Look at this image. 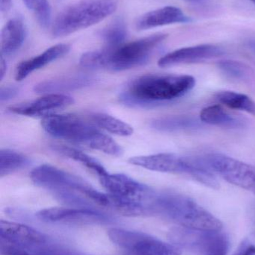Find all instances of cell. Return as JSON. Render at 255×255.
Returning <instances> with one entry per match:
<instances>
[{
    "label": "cell",
    "instance_id": "6da1fadb",
    "mask_svg": "<svg viewBox=\"0 0 255 255\" xmlns=\"http://www.w3.org/2000/svg\"><path fill=\"white\" fill-rule=\"evenodd\" d=\"M195 85L196 79L188 75H146L129 83L120 101L130 108L151 109L184 97Z\"/></svg>",
    "mask_w": 255,
    "mask_h": 255
},
{
    "label": "cell",
    "instance_id": "7a4b0ae2",
    "mask_svg": "<svg viewBox=\"0 0 255 255\" xmlns=\"http://www.w3.org/2000/svg\"><path fill=\"white\" fill-rule=\"evenodd\" d=\"M167 37L166 34H155L134 41L124 43L117 47L85 52L79 60L84 68L91 70L122 71L143 65L148 62L157 46Z\"/></svg>",
    "mask_w": 255,
    "mask_h": 255
},
{
    "label": "cell",
    "instance_id": "3957f363",
    "mask_svg": "<svg viewBox=\"0 0 255 255\" xmlns=\"http://www.w3.org/2000/svg\"><path fill=\"white\" fill-rule=\"evenodd\" d=\"M41 126L55 137L103 151L112 156H121L123 149L109 135L103 133L91 121L74 115H52L44 117Z\"/></svg>",
    "mask_w": 255,
    "mask_h": 255
},
{
    "label": "cell",
    "instance_id": "277c9868",
    "mask_svg": "<svg viewBox=\"0 0 255 255\" xmlns=\"http://www.w3.org/2000/svg\"><path fill=\"white\" fill-rule=\"evenodd\" d=\"M151 214L161 216L181 227L198 230L221 231L223 223L191 198L175 193H157Z\"/></svg>",
    "mask_w": 255,
    "mask_h": 255
},
{
    "label": "cell",
    "instance_id": "5b68a950",
    "mask_svg": "<svg viewBox=\"0 0 255 255\" xmlns=\"http://www.w3.org/2000/svg\"><path fill=\"white\" fill-rule=\"evenodd\" d=\"M129 162L148 170L186 175L211 188L220 187L213 171L203 158L183 157L173 153H159L131 157Z\"/></svg>",
    "mask_w": 255,
    "mask_h": 255
},
{
    "label": "cell",
    "instance_id": "8992f818",
    "mask_svg": "<svg viewBox=\"0 0 255 255\" xmlns=\"http://www.w3.org/2000/svg\"><path fill=\"white\" fill-rule=\"evenodd\" d=\"M118 0H79L64 8L54 20L52 34L61 37L85 29L112 15Z\"/></svg>",
    "mask_w": 255,
    "mask_h": 255
},
{
    "label": "cell",
    "instance_id": "52a82bcc",
    "mask_svg": "<svg viewBox=\"0 0 255 255\" xmlns=\"http://www.w3.org/2000/svg\"><path fill=\"white\" fill-rule=\"evenodd\" d=\"M174 245L197 255H227L229 238L221 231L198 230L179 227L169 232Z\"/></svg>",
    "mask_w": 255,
    "mask_h": 255
},
{
    "label": "cell",
    "instance_id": "ba28073f",
    "mask_svg": "<svg viewBox=\"0 0 255 255\" xmlns=\"http://www.w3.org/2000/svg\"><path fill=\"white\" fill-rule=\"evenodd\" d=\"M109 240L122 255H181V249L142 232L111 229Z\"/></svg>",
    "mask_w": 255,
    "mask_h": 255
},
{
    "label": "cell",
    "instance_id": "9c48e42d",
    "mask_svg": "<svg viewBox=\"0 0 255 255\" xmlns=\"http://www.w3.org/2000/svg\"><path fill=\"white\" fill-rule=\"evenodd\" d=\"M30 176L36 185L49 190L52 195L60 192H76L88 199L94 190L82 178L49 164L37 166L31 171Z\"/></svg>",
    "mask_w": 255,
    "mask_h": 255
},
{
    "label": "cell",
    "instance_id": "30bf717a",
    "mask_svg": "<svg viewBox=\"0 0 255 255\" xmlns=\"http://www.w3.org/2000/svg\"><path fill=\"white\" fill-rule=\"evenodd\" d=\"M100 184L107 193L130 202L145 205L151 214L153 202L157 196L154 189L123 174H110L99 177Z\"/></svg>",
    "mask_w": 255,
    "mask_h": 255
},
{
    "label": "cell",
    "instance_id": "8fae6325",
    "mask_svg": "<svg viewBox=\"0 0 255 255\" xmlns=\"http://www.w3.org/2000/svg\"><path fill=\"white\" fill-rule=\"evenodd\" d=\"M204 161L213 172L230 184L255 194V166L223 154H210Z\"/></svg>",
    "mask_w": 255,
    "mask_h": 255
},
{
    "label": "cell",
    "instance_id": "7c38bea8",
    "mask_svg": "<svg viewBox=\"0 0 255 255\" xmlns=\"http://www.w3.org/2000/svg\"><path fill=\"white\" fill-rule=\"evenodd\" d=\"M36 217L46 223L66 224H105L112 219L94 208H51L41 210Z\"/></svg>",
    "mask_w": 255,
    "mask_h": 255
},
{
    "label": "cell",
    "instance_id": "4fadbf2b",
    "mask_svg": "<svg viewBox=\"0 0 255 255\" xmlns=\"http://www.w3.org/2000/svg\"><path fill=\"white\" fill-rule=\"evenodd\" d=\"M0 243L25 250L49 245L47 236L32 228L13 222L0 221Z\"/></svg>",
    "mask_w": 255,
    "mask_h": 255
},
{
    "label": "cell",
    "instance_id": "5bb4252c",
    "mask_svg": "<svg viewBox=\"0 0 255 255\" xmlns=\"http://www.w3.org/2000/svg\"><path fill=\"white\" fill-rule=\"evenodd\" d=\"M73 103L74 100L69 96L61 94H49L29 103L9 108V111L22 116L46 117L52 115L56 111L68 107Z\"/></svg>",
    "mask_w": 255,
    "mask_h": 255
},
{
    "label": "cell",
    "instance_id": "9a60e30c",
    "mask_svg": "<svg viewBox=\"0 0 255 255\" xmlns=\"http://www.w3.org/2000/svg\"><path fill=\"white\" fill-rule=\"evenodd\" d=\"M224 54L222 48L215 45L204 44L181 48L162 57L158 61L160 67H169L178 64L202 62L218 58Z\"/></svg>",
    "mask_w": 255,
    "mask_h": 255
},
{
    "label": "cell",
    "instance_id": "2e32d148",
    "mask_svg": "<svg viewBox=\"0 0 255 255\" xmlns=\"http://www.w3.org/2000/svg\"><path fill=\"white\" fill-rule=\"evenodd\" d=\"M190 21V18L179 7L166 6L157 10H151L138 18L136 22V28L142 31L170 24L185 23Z\"/></svg>",
    "mask_w": 255,
    "mask_h": 255
},
{
    "label": "cell",
    "instance_id": "e0dca14e",
    "mask_svg": "<svg viewBox=\"0 0 255 255\" xmlns=\"http://www.w3.org/2000/svg\"><path fill=\"white\" fill-rule=\"evenodd\" d=\"M70 50V46L64 43L51 46L40 55L21 62L16 67L15 79L18 82L23 80L35 70H39L52 61L67 55Z\"/></svg>",
    "mask_w": 255,
    "mask_h": 255
},
{
    "label": "cell",
    "instance_id": "ac0fdd59",
    "mask_svg": "<svg viewBox=\"0 0 255 255\" xmlns=\"http://www.w3.org/2000/svg\"><path fill=\"white\" fill-rule=\"evenodd\" d=\"M95 82V79L86 75L64 76L37 84L34 90L38 94H59L65 91H76L89 87Z\"/></svg>",
    "mask_w": 255,
    "mask_h": 255
},
{
    "label": "cell",
    "instance_id": "d6986e66",
    "mask_svg": "<svg viewBox=\"0 0 255 255\" xmlns=\"http://www.w3.org/2000/svg\"><path fill=\"white\" fill-rule=\"evenodd\" d=\"M26 37V29L22 19L14 17L7 21L1 31V56H8L20 49Z\"/></svg>",
    "mask_w": 255,
    "mask_h": 255
},
{
    "label": "cell",
    "instance_id": "ffe728a7",
    "mask_svg": "<svg viewBox=\"0 0 255 255\" xmlns=\"http://www.w3.org/2000/svg\"><path fill=\"white\" fill-rule=\"evenodd\" d=\"M200 120L204 124L229 129H242L247 127L245 119L231 115L220 106H211L202 109Z\"/></svg>",
    "mask_w": 255,
    "mask_h": 255
},
{
    "label": "cell",
    "instance_id": "44dd1931",
    "mask_svg": "<svg viewBox=\"0 0 255 255\" xmlns=\"http://www.w3.org/2000/svg\"><path fill=\"white\" fill-rule=\"evenodd\" d=\"M151 127L159 131L176 132L196 130L202 127V124L193 117L170 116L154 120Z\"/></svg>",
    "mask_w": 255,
    "mask_h": 255
},
{
    "label": "cell",
    "instance_id": "7402d4cb",
    "mask_svg": "<svg viewBox=\"0 0 255 255\" xmlns=\"http://www.w3.org/2000/svg\"><path fill=\"white\" fill-rule=\"evenodd\" d=\"M52 148L53 151H56L58 154L82 163L88 169L97 173L99 177L103 176L108 173L100 162L82 151L65 145H53Z\"/></svg>",
    "mask_w": 255,
    "mask_h": 255
},
{
    "label": "cell",
    "instance_id": "603a6c76",
    "mask_svg": "<svg viewBox=\"0 0 255 255\" xmlns=\"http://www.w3.org/2000/svg\"><path fill=\"white\" fill-rule=\"evenodd\" d=\"M216 98L230 109L242 111L255 116V103L245 94L234 91H220L216 94Z\"/></svg>",
    "mask_w": 255,
    "mask_h": 255
},
{
    "label": "cell",
    "instance_id": "cb8c5ba5",
    "mask_svg": "<svg viewBox=\"0 0 255 255\" xmlns=\"http://www.w3.org/2000/svg\"><path fill=\"white\" fill-rule=\"evenodd\" d=\"M89 119L96 127L118 136H130L133 133V127L129 124L106 114H94Z\"/></svg>",
    "mask_w": 255,
    "mask_h": 255
},
{
    "label": "cell",
    "instance_id": "d4e9b609",
    "mask_svg": "<svg viewBox=\"0 0 255 255\" xmlns=\"http://www.w3.org/2000/svg\"><path fill=\"white\" fill-rule=\"evenodd\" d=\"M30 160L26 156L11 149L0 151V175L1 177L13 173L29 165Z\"/></svg>",
    "mask_w": 255,
    "mask_h": 255
},
{
    "label": "cell",
    "instance_id": "484cf974",
    "mask_svg": "<svg viewBox=\"0 0 255 255\" xmlns=\"http://www.w3.org/2000/svg\"><path fill=\"white\" fill-rule=\"evenodd\" d=\"M127 28L121 19L114 21L100 33L107 48H114L123 44L127 38Z\"/></svg>",
    "mask_w": 255,
    "mask_h": 255
},
{
    "label": "cell",
    "instance_id": "4316f807",
    "mask_svg": "<svg viewBox=\"0 0 255 255\" xmlns=\"http://www.w3.org/2000/svg\"><path fill=\"white\" fill-rule=\"evenodd\" d=\"M28 10H31L37 22L43 28L50 23L51 7L47 0H22Z\"/></svg>",
    "mask_w": 255,
    "mask_h": 255
},
{
    "label": "cell",
    "instance_id": "83f0119b",
    "mask_svg": "<svg viewBox=\"0 0 255 255\" xmlns=\"http://www.w3.org/2000/svg\"><path fill=\"white\" fill-rule=\"evenodd\" d=\"M218 67L222 73L233 79H244L249 74V68L247 65L232 60H224L218 63Z\"/></svg>",
    "mask_w": 255,
    "mask_h": 255
},
{
    "label": "cell",
    "instance_id": "f1b7e54d",
    "mask_svg": "<svg viewBox=\"0 0 255 255\" xmlns=\"http://www.w3.org/2000/svg\"><path fill=\"white\" fill-rule=\"evenodd\" d=\"M17 88L13 86L2 87L0 90V101H8L13 99L18 94Z\"/></svg>",
    "mask_w": 255,
    "mask_h": 255
},
{
    "label": "cell",
    "instance_id": "f546056e",
    "mask_svg": "<svg viewBox=\"0 0 255 255\" xmlns=\"http://www.w3.org/2000/svg\"><path fill=\"white\" fill-rule=\"evenodd\" d=\"M235 255H255V247L248 241H244Z\"/></svg>",
    "mask_w": 255,
    "mask_h": 255
},
{
    "label": "cell",
    "instance_id": "4dcf8cb0",
    "mask_svg": "<svg viewBox=\"0 0 255 255\" xmlns=\"http://www.w3.org/2000/svg\"><path fill=\"white\" fill-rule=\"evenodd\" d=\"M12 6V0H0V7L2 13H6Z\"/></svg>",
    "mask_w": 255,
    "mask_h": 255
},
{
    "label": "cell",
    "instance_id": "1f68e13d",
    "mask_svg": "<svg viewBox=\"0 0 255 255\" xmlns=\"http://www.w3.org/2000/svg\"><path fill=\"white\" fill-rule=\"evenodd\" d=\"M0 73H1V79H3L4 74H5L6 70H7V64H6L5 60L1 56V65H0Z\"/></svg>",
    "mask_w": 255,
    "mask_h": 255
},
{
    "label": "cell",
    "instance_id": "d6a6232c",
    "mask_svg": "<svg viewBox=\"0 0 255 255\" xmlns=\"http://www.w3.org/2000/svg\"><path fill=\"white\" fill-rule=\"evenodd\" d=\"M250 47H251V49L255 52V41L251 42V43H250Z\"/></svg>",
    "mask_w": 255,
    "mask_h": 255
},
{
    "label": "cell",
    "instance_id": "836d02e7",
    "mask_svg": "<svg viewBox=\"0 0 255 255\" xmlns=\"http://www.w3.org/2000/svg\"><path fill=\"white\" fill-rule=\"evenodd\" d=\"M188 1H202V0H188Z\"/></svg>",
    "mask_w": 255,
    "mask_h": 255
},
{
    "label": "cell",
    "instance_id": "e575fe53",
    "mask_svg": "<svg viewBox=\"0 0 255 255\" xmlns=\"http://www.w3.org/2000/svg\"><path fill=\"white\" fill-rule=\"evenodd\" d=\"M251 1L255 4V0H251Z\"/></svg>",
    "mask_w": 255,
    "mask_h": 255
}]
</instances>
